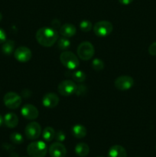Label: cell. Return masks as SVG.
I'll return each instance as SVG.
<instances>
[{"label": "cell", "mask_w": 156, "mask_h": 157, "mask_svg": "<svg viewBox=\"0 0 156 157\" xmlns=\"http://www.w3.org/2000/svg\"><path fill=\"white\" fill-rule=\"evenodd\" d=\"M37 41L44 47H50L58 41V33L54 29L49 27H43L38 29L35 35Z\"/></svg>", "instance_id": "6da1fadb"}, {"label": "cell", "mask_w": 156, "mask_h": 157, "mask_svg": "<svg viewBox=\"0 0 156 157\" xmlns=\"http://www.w3.org/2000/svg\"><path fill=\"white\" fill-rule=\"evenodd\" d=\"M47 152V147L43 141L32 142L27 147V153L30 157H44Z\"/></svg>", "instance_id": "7a4b0ae2"}, {"label": "cell", "mask_w": 156, "mask_h": 157, "mask_svg": "<svg viewBox=\"0 0 156 157\" xmlns=\"http://www.w3.org/2000/svg\"><path fill=\"white\" fill-rule=\"evenodd\" d=\"M60 61L63 65L70 70H74L79 66L77 56L71 52H64L60 56Z\"/></svg>", "instance_id": "3957f363"}, {"label": "cell", "mask_w": 156, "mask_h": 157, "mask_svg": "<svg viewBox=\"0 0 156 157\" xmlns=\"http://www.w3.org/2000/svg\"><path fill=\"white\" fill-rule=\"evenodd\" d=\"M77 55L81 60L88 61L94 55L95 49L93 44L89 41H83L77 48Z\"/></svg>", "instance_id": "277c9868"}, {"label": "cell", "mask_w": 156, "mask_h": 157, "mask_svg": "<svg viewBox=\"0 0 156 157\" xmlns=\"http://www.w3.org/2000/svg\"><path fill=\"white\" fill-rule=\"evenodd\" d=\"M113 25L108 21H99L93 25V32L98 37L108 36L113 32Z\"/></svg>", "instance_id": "5b68a950"}, {"label": "cell", "mask_w": 156, "mask_h": 157, "mask_svg": "<svg viewBox=\"0 0 156 157\" xmlns=\"http://www.w3.org/2000/svg\"><path fill=\"white\" fill-rule=\"evenodd\" d=\"M76 85L74 81L71 80H64L61 81L58 87V90L62 96L69 97L75 94L76 90Z\"/></svg>", "instance_id": "8992f818"}, {"label": "cell", "mask_w": 156, "mask_h": 157, "mask_svg": "<svg viewBox=\"0 0 156 157\" xmlns=\"http://www.w3.org/2000/svg\"><path fill=\"white\" fill-rule=\"evenodd\" d=\"M3 101L8 108L15 110L19 107L21 104V98L15 92H9L4 96Z\"/></svg>", "instance_id": "52a82bcc"}, {"label": "cell", "mask_w": 156, "mask_h": 157, "mask_svg": "<svg viewBox=\"0 0 156 157\" xmlns=\"http://www.w3.org/2000/svg\"><path fill=\"white\" fill-rule=\"evenodd\" d=\"M114 85L116 89L121 91H125L132 87L134 85V80L132 77L127 76V75H122L119 76L115 80Z\"/></svg>", "instance_id": "ba28073f"}, {"label": "cell", "mask_w": 156, "mask_h": 157, "mask_svg": "<svg viewBox=\"0 0 156 157\" xmlns=\"http://www.w3.org/2000/svg\"><path fill=\"white\" fill-rule=\"evenodd\" d=\"M24 134L26 137L31 140H37L41 134V127L38 123L35 121L29 123L24 129Z\"/></svg>", "instance_id": "9c48e42d"}, {"label": "cell", "mask_w": 156, "mask_h": 157, "mask_svg": "<svg viewBox=\"0 0 156 157\" xmlns=\"http://www.w3.org/2000/svg\"><path fill=\"white\" fill-rule=\"evenodd\" d=\"M14 56H15V59L19 61V62H28L32 58V51L28 48L24 47V46H21V47H18L15 51Z\"/></svg>", "instance_id": "30bf717a"}, {"label": "cell", "mask_w": 156, "mask_h": 157, "mask_svg": "<svg viewBox=\"0 0 156 157\" xmlns=\"http://www.w3.org/2000/svg\"><path fill=\"white\" fill-rule=\"evenodd\" d=\"M48 151L50 157H65L67 155V149L60 142L52 144Z\"/></svg>", "instance_id": "8fae6325"}, {"label": "cell", "mask_w": 156, "mask_h": 157, "mask_svg": "<svg viewBox=\"0 0 156 157\" xmlns=\"http://www.w3.org/2000/svg\"><path fill=\"white\" fill-rule=\"evenodd\" d=\"M21 113L24 118L31 121L35 120L39 115V112L37 107L32 104H25L23 106L21 110Z\"/></svg>", "instance_id": "7c38bea8"}, {"label": "cell", "mask_w": 156, "mask_h": 157, "mask_svg": "<svg viewBox=\"0 0 156 157\" xmlns=\"http://www.w3.org/2000/svg\"><path fill=\"white\" fill-rule=\"evenodd\" d=\"M59 97L54 93L46 94L42 98V104L47 108H54L59 104Z\"/></svg>", "instance_id": "4fadbf2b"}, {"label": "cell", "mask_w": 156, "mask_h": 157, "mask_svg": "<svg viewBox=\"0 0 156 157\" xmlns=\"http://www.w3.org/2000/svg\"><path fill=\"white\" fill-rule=\"evenodd\" d=\"M60 33L63 37L65 38H70L76 35V29L73 25L70 23L64 24L60 28Z\"/></svg>", "instance_id": "5bb4252c"}, {"label": "cell", "mask_w": 156, "mask_h": 157, "mask_svg": "<svg viewBox=\"0 0 156 157\" xmlns=\"http://www.w3.org/2000/svg\"><path fill=\"white\" fill-rule=\"evenodd\" d=\"M108 157H127L126 150L120 145L113 146L109 150Z\"/></svg>", "instance_id": "9a60e30c"}, {"label": "cell", "mask_w": 156, "mask_h": 157, "mask_svg": "<svg viewBox=\"0 0 156 157\" xmlns=\"http://www.w3.org/2000/svg\"><path fill=\"white\" fill-rule=\"evenodd\" d=\"M4 124L9 128H15L18 124V117L15 113H8L5 115Z\"/></svg>", "instance_id": "2e32d148"}, {"label": "cell", "mask_w": 156, "mask_h": 157, "mask_svg": "<svg viewBox=\"0 0 156 157\" xmlns=\"http://www.w3.org/2000/svg\"><path fill=\"white\" fill-rule=\"evenodd\" d=\"M71 132L73 136L77 139H82L85 137L87 133L86 127L81 124H76L73 126L71 129Z\"/></svg>", "instance_id": "e0dca14e"}, {"label": "cell", "mask_w": 156, "mask_h": 157, "mask_svg": "<svg viewBox=\"0 0 156 157\" xmlns=\"http://www.w3.org/2000/svg\"><path fill=\"white\" fill-rule=\"evenodd\" d=\"M90 152V147L85 143H79L75 147V153L78 156H87Z\"/></svg>", "instance_id": "ac0fdd59"}, {"label": "cell", "mask_w": 156, "mask_h": 157, "mask_svg": "<svg viewBox=\"0 0 156 157\" xmlns=\"http://www.w3.org/2000/svg\"><path fill=\"white\" fill-rule=\"evenodd\" d=\"M14 49H15V41L12 40H8L3 43L2 52L4 55H10L14 52Z\"/></svg>", "instance_id": "d6986e66"}, {"label": "cell", "mask_w": 156, "mask_h": 157, "mask_svg": "<svg viewBox=\"0 0 156 157\" xmlns=\"http://www.w3.org/2000/svg\"><path fill=\"white\" fill-rule=\"evenodd\" d=\"M55 131L52 127H47L44 129L42 132V137L47 142H50L53 140L55 136Z\"/></svg>", "instance_id": "ffe728a7"}, {"label": "cell", "mask_w": 156, "mask_h": 157, "mask_svg": "<svg viewBox=\"0 0 156 157\" xmlns=\"http://www.w3.org/2000/svg\"><path fill=\"white\" fill-rule=\"evenodd\" d=\"M71 76L73 81H76V82L82 83L84 82L86 79V74L84 73L83 71H80V70L73 71V73L71 74Z\"/></svg>", "instance_id": "44dd1931"}, {"label": "cell", "mask_w": 156, "mask_h": 157, "mask_svg": "<svg viewBox=\"0 0 156 157\" xmlns=\"http://www.w3.org/2000/svg\"><path fill=\"white\" fill-rule=\"evenodd\" d=\"M58 48L61 50H67L70 48V41L69 39L65 37L61 38L60 39L58 40Z\"/></svg>", "instance_id": "7402d4cb"}, {"label": "cell", "mask_w": 156, "mask_h": 157, "mask_svg": "<svg viewBox=\"0 0 156 157\" xmlns=\"http://www.w3.org/2000/svg\"><path fill=\"white\" fill-rule=\"evenodd\" d=\"M10 140L15 144H21L24 141L22 135L19 133H12L10 135Z\"/></svg>", "instance_id": "603a6c76"}, {"label": "cell", "mask_w": 156, "mask_h": 157, "mask_svg": "<svg viewBox=\"0 0 156 157\" xmlns=\"http://www.w3.org/2000/svg\"><path fill=\"white\" fill-rule=\"evenodd\" d=\"M92 67L95 71H101L104 68V62L99 58H95L92 61Z\"/></svg>", "instance_id": "cb8c5ba5"}, {"label": "cell", "mask_w": 156, "mask_h": 157, "mask_svg": "<svg viewBox=\"0 0 156 157\" xmlns=\"http://www.w3.org/2000/svg\"><path fill=\"white\" fill-rule=\"evenodd\" d=\"M92 27H93L92 23L90 21H88V20H84V21H82L80 23V29H81V31L84 32H90L92 29Z\"/></svg>", "instance_id": "d4e9b609"}, {"label": "cell", "mask_w": 156, "mask_h": 157, "mask_svg": "<svg viewBox=\"0 0 156 157\" xmlns=\"http://www.w3.org/2000/svg\"><path fill=\"white\" fill-rule=\"evenodd\" d=\"M87 90H88V89H87V86L84 85V84H80V85H77V87H76L75 94L78 97H84L87 94Z\"/></svg>", "instance_id": "484cf974"}, {"label": "cell", "mask_w": 156, "mask_h": 157, "mask_svg": "<svg viewBox=\"0 0 156 157\" xmlns=\"http://www.w3.org/2000/svg\"><path fill=\"white\" fill-rule=\"evenodd\" d=\"M54 138L56 139V140L58 141V142L61 143V142H63V141L65 140L66 135H65V133L62 131V130H60V131L57 132V133H55Z\"/></svg>", "instance_id": "4316f807"}, {"label": "cell", "mask_w": 156, "mask_h": 157, "mask_svg": "<svg viewBox=\"0 0 156 157\" xmlns=\"http://www.w3.org/2000/svg\"><path fill=\"white\" fill-rule=\"evenodd\" d=\"M148 53L153 56H156V41L153 42L148 48Z\"/></svg>", "instance_id": "83f0119b"}, {"label": "cell", "mask_w": 156, "mask_h": 157, "mask_svg": "<svg viewBox=\"0 0 156 157\" xmlns=\"http://www.w3.org/2000/svg\"><path fill=\"white\" fill-rule=\"evenodd\" d=\"M6 41V34L2 29H0V44H3Z\"/></svg>", "instance_id": "f1b7e54d"}, {"label": "cell", "mask_w": 156, "mask_h": 157, "mask_svg": "<svg viewBox=\"0 0 156 157\" xmlns=\"http://www.w3.org/2000/svg\"><path fill=\"white\" fill-rule=\"evenodd\" d=\"M119 3L123 6H128V5L131 4L133 2V0H119Z\"/></svg>", "instance_id": "f546056e"}, {"label": "cell", "mask_w": 156, "mask_h": 157, "mask_svg": "<svg viewBox=\"0 0 156 157\" xmlns=\"http://www.w3.org/2000/svg\"><path fill=\"white\" fill-rule=\"evenodd\" d=\"M3 123H4V120H3L2 117L1 115H0V127H1V126L2 125Z\"/></svg>", "instance_id": "4dcf8cb0"}, {"label": "cell", "mask_w": 156, "mask_h": 157, "mask_svg": "<svg viewBox=\"0 0 156 157\" xmlns=\"http://www.w3.org/2000/svg\"><path fill=\"white\" fill-rule=\"evenodd\" d=\"M2 13L0 12V21H2Z\"/></svg>", "instance_id": "1f68e13d"}, {"label": "cell", "mask_w": 156, "mask_h": 157, "mask_svg": "<svg viewBox=\"0 0 156 157\" xmlns=\"http://www.w3.org/2000/svg\"><path fill=\"white\" fill-rule=\"evenodd\" d=\"M97 157H102V156H97Z\"/></svg>", "instance_id": "d6a6232c"}, {"label": "cell", "mask_w": 156, "mask_h": 157, "mask_svg": "<svg viewBox=\"0 0 156 157\" xmlns=\"http://www.w3.org/2000/svg\"><path fill=\"white\" fill-rule=\"evenodd\" d=\"M155 148H156V145H155Z\"/></svg>", "instance_id": "836d02e7"}]
</instances>
